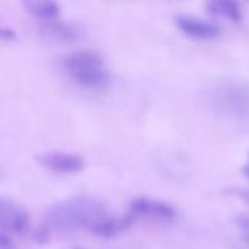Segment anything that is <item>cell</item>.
<instances>
[{
	"instance_id": "obj_1",
	"label": "cell",
	"mask_w": 249,
	"mask_h": 249,
	"mask_svg": "<svg viewBox=\"0 0 249 249\" xmlns=\"http://www.w3.org/2000/svg\"><path fill=\"white\" fill-rule=\"evenodd\" d=\"M105 206L92 197L66 198L47 210L45 223L60 232H71L82 228H92L105 217Z\"/></svg>"
},
{
	"instance_id": "obj_2",
	"label": "cell",
	"mask_w": 249,
	"mask_h": 249,
	"mask_svg": "<svg viewBox=\"0 0 249 249\" xmlns=\"http://www.w3.org/2000/svg\"><path fill=\"white\" fill-rule=\"evenodd\" d=\"M203 102L220 117L249 118V82L238 77L213 80L203 92Z\"/></svg>"
},
{
	"instance_id": "obj_3",
	"label": "cell",
	"mask_w": 249,
	"mask_h": 249,
	"mask_svg": "<svg viewBox=\"0 0 249 249\" xmlns=\"http://www.w3.org/2000/svg\"><path fill=\"white\" fill-rule=\"evenodd\" d=\"M63 67L76 85L88 90H102L111 79L104 58L93 50H77L67 54Z\"/></svg>"
},
{
	"instance_id": "obj_4",
	"label": "cell",
	"mask_w": 249,
	"mask_h": 249,
	"mask_svg": "<svg viewBox=\"0 0 249 249\" xmlns=\"http://www.w3.org/2000/svg\"><path fill=\"white\" fill-rule=\"evenodd\" d=\"M0 225L6 235H22L29 228V216L19 204L1 198L0 200Z\"/></svg>"
},
{
	"instance_id": "obj_5",
	"label": "cell",
	"mask_w": 249,
	"mask_h": 249,
	"mask_svg": "<svg viewBox=\"0 0 249 249\" xmlns=\"http://www.w3.org/2000/svg\"><path fill=\"white\" fill-rule=\"evenodd\" d=\"M38 163L54 174H76L85 168V160L79 155L66 152H45L36 156Z\"/></svg>"
},
{
	"instance_id": "obj_6",
	"label": "cell",
	"mask_w": 249,
	"mask_h": 249,
	"mask_svg": "<svg viewBox=\"0 0 249 249\" xmlns=\"http://www.w3.org/2000/svg\"><path fill=\"white\" fill-rule=\"evenodd\" d=\"M128 213L134 219L152 217L159 220H174L177 217V210L171 204L149 197H137L136 200H133Z\"/></svg>"
},
{
	"instance_id": "obj_7",
	"label": "cell",
	"mask_w": 249,
	"mask_h": 249,
	"mask_svg": "<svg viewBox=\"0 0 249 249\" xmlns=\"http://www.w3.org/2000/svg\"><path fill=\"white\" fill-rule=\"evenodd\" d=\"M175 23L181 32L196 39H213L220 34V28L216 23L193 15H178Z\"/></svg>"
},
{
	"instance_id": "obj_8",
	"label": "cell",
	"mask_w": 249,
	"mask_h": 249,
	"mask_svg": "<svg viewBox=\"0 0 249 249\" xmlns=\"http://www.w3.org/2000/svg\"><path fill=\"white\" fill-rule=\"evenodd\" d=\"M133 220H134V217L130 213L125 216H121V217L105 216L90 228V232L99 238L112 239V238L120 236L124 231H127L130 228V225L133 223Z\"/></svg>"
},
{
	"instance_id": "obj_9",
	"label": "cell",
	"mask_w": 249,
	"mask_h": 249,
	"mask_svg": "<svg viewBox=\"0 0 249 249\" xmlns=\"http://www.w3.org/2000/svg\"><path fill=\"white\" fill-rule=\"evenodd\" d=\"M23 7L34 16L51 22L54 20L60 13V4L55 1H47V0H29L23 3Z\"/></svg>"
},
{
	"instance_id": "obj_10",
	"label": "cell",
	"mask_w": 249,
	"mask_h": 249,
	"mask_svg": "<svg viewBox=\"0 0 249 249\" xmlns=\"http://www.w3.org/2000/svg\"><path fill=\"white\" fill-rule=\"evenodd\" d=\"M207 10L213 15L223 16L232 22H241L244 18V12L241 6L235 1H228V0H213L206 4Z\"/></svg>"
},
{
	"instance_id": "obj_11",
	"label": "cell",
	"mask_w": 249,
	"mask_h": 249,
	"mask_svg": "<svg viewBox=\"0 0 249 249\" xmlns=\"http://www.w3.org/2000/svg\"><path fill=\"white\" fill-rule=\"evenodd\" d=\"M238 226H239V231L242 233V238L244 241L249 245V219L247 216H239L238 219Z\"/></svg>"
},
{
	"instance_id": "obj_12",
	"label": "cell",
	"mask_w": 249,
	"mask_h": 249,
	"mask_svg": "<svg viewBox=\"0 0 249 249\" xmlns=\"http://www.w3.org/2000/svg\"><path fill=\"white\" fill-rule=\"evenodd\" d=\"M0 249H15L12 239H9V236L6 233H1V236H0Z\"/></svg>"
},
{
	"instance_id": "obj_13",
	"label": "cell",
	"mask_w": 249,
	"mask_h": 249,
	"mask_svg": "<svg viewBox=\"0 0 249 249\" xmlns=\"http://www.w3.org/2000/svg\"><path fill=\"white\" fill-rule=\"evenodd\" d=\"M0 36H1V39L3 41H6V39H15V31H12L10 28H7V26H3L1 28V32H0Z\"/></svg>"
},
{
	"instance_id": "obj_14",
	"label": "cell",
	"mask_w": 249,
	"mask_h": 249,
	"mask_svg": "<svg viewBox=\"0 0 249 249\" xmlns=\"http://www.w3.org/2000/svg\"><path fill=\"white\" fill-rule=\"evenodd\" d=\"M244 174H245V177L249 179V158H248V162H247V165L244 166Z\"/></svg>"
},
{
	"instance_id": "obj_15",
	"label": "cell",
	"mask_w": 249,
	"mask_h": 249,
	"mask_svg": "<svg viewBox=\"0 0 249 249\" xmlns=\"http://www.w3.org/2000/svg\"><path fill=\"white\" fill-rule=\"evenodd\" d=\"M242 196H244V198H245V200H247V201L249 203V191H245V193H244Z\"/></svg>"
}]
</instances>
